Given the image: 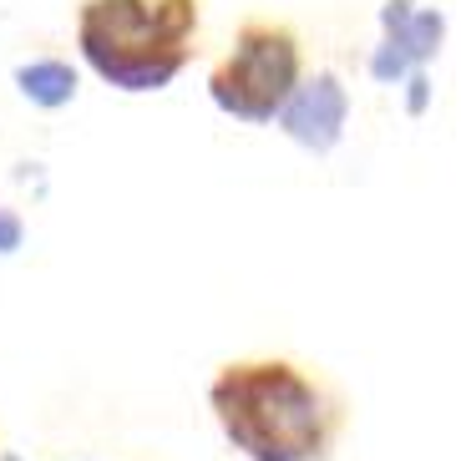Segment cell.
Here are the masks:
<instances>
[{
    "label": "cell",
    "instance_id": "6da1fadb",
    "mask_svg": "<svg viewBox=\"0 0 461 461\" xmlns=\"http://www.w3.org/2000/svg\"><path fill=\"white\" fill-rule=\"evenodd\" d=\"M218 431L249 461H330L350 431V401L325 370L294 355L223 360L208 380Z\"/></svg>",
    "mask_w": 461,
    "mask_h": 461
},
{
    "label": "cell",
    "instance_id": "7a4b0ae2",
    "mask_svg": "<svg viewBox=\"0 0 461 461\" xmlns=\"http://www.w3.org/2000/svg\"><path fill=\"white\" fill-rule=\"evenodd\" d=\"M203 0H82L77 46L117 92H163L198 51Z\"/></svg>",
    "mask_w": 461,
    "mask_h": 461
},
{
    "label": "cell",
    "instance_id": "3957f363",
    "mask_svg": "<svg viewBox=\"0 0 461 461\" xmlns=\"http://www.w3.org/2000/svg\"><path fill=\"white\" fill-rule=\"evenodd\" d=\"M299 86H304V36L279 15H249L208 71V96L239 122L285 117Z\"/></svg>",
    "mask_w": 461,
    "mask_h": 461
},
{
    "label": "cell",
    "instance_id": "277c9868",
    "mask_svg": "<svg viewBox=\"0 0 461 461\" xmlns=\"http://www.w3.org/2000/svg\"><path fill=\"white\" fill-rule=\"evenodd\" d=\"M345 117H350V96H345L339 77L335 71H314V77H304V86L294 92V102L285 107L279 122H285V132L294 142L330 152L339 142V132H345Z\"/></svg>",
    "mask_w": 461,
    "mask_h": 461
},
{
    "label": "cell",
    "instance_id": "5b68a950",
    "mask_svg": "<svg viewBox=\"0 0 461 461\" xmlns=\"http://www.w3.org/2000/svg\"><path fill=\"white\" fill-rule=\"evenodd\" d=\"M15 86L36 107H67L71 96H77V71L67 61H31V67L15 71Z\"/></svg>",
    "mask_w": 461,
    "mask_h": 461
},
{
    "label": "cell",
    "instance_id": "8992f818",
    "mask_svg": "<svg viewBox=\"0 0 461 461\" xmlns=\"http://www.w3.org/2000/svg\"><path fill=\"white\" fill-rule=\"evenodd\" d=\"M21 239H26V223H21L11 208H0V254H15Z\"/></svg>",
    "mask_w": 461,
    "mask_h": 461
},
{
    "label": "cell",
    "instance_id": "52a82bcc",
    "mask_svg": "<svg viewBox=\"0 0 461 461\" xmlns=\"http://www.w3.org/2000/svg\"><path fill=\"white\" fill-rule=\"evenodd\" d=\"M5 461H15V456H5Z\"/></svg>",
    "mask_w": 461,
    "mask_h": 461
}]
</instances>
